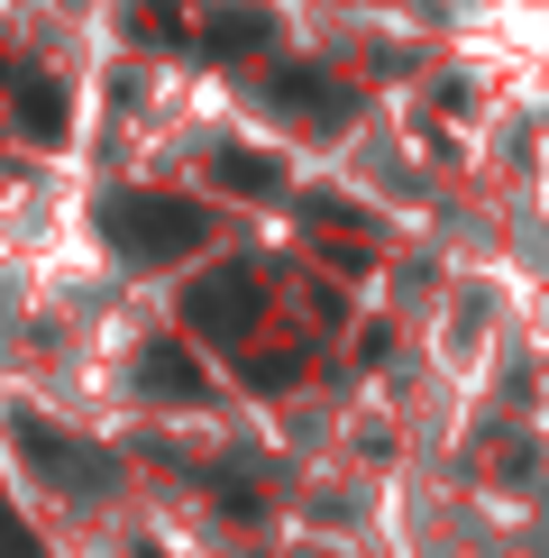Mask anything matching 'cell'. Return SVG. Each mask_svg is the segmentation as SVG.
Returning <instances> with one entry per match:
<instances>
[{
	"instance_id": "obj_1",
	"label": "cell",
	"mask_w": 549,
	"mask_h": 558,
	"mask_svg": "<svg viewBox=\"0 0 549 558\" xmlns=\"http://www.w3.org/2000/svg\"><path fill=\"white\" fill-rule=\"evenodd\" d=\"M101 229H110V247L129 266H156V257H183V247L211 239V211L202 202H174V193H110Z\"/></svg>"
},
{
	"instance_id": "obj_2",
	"label": "cell",
	"mask_w": 549,
	"mask_h": 558,
	"mask_svg": "<svg viewBox=\"0 0 549 558\" xmlns=\"http://www.w3.org/2000/svg\"><path fill=\"white\" fill-rule=\"evenodd\" d=\"M10 430H19V449L37 458V476H46V485H64V495H83V504H101V495H110V468H101V449H83V439L46 430L37 412H10Z\"/></svg>"
},
{
	"instance_id": "obj_3",
	"label": "cell",
	"mask_w": 549,
	"mask_h": 558,
	"mask_svg": "<svg viewBox=\"0 0 549 558\" xmlns=\"http://www.w3.org/2000/svg\"><path fill=\"white\" fill-rule=\"evenodd\" d=\"M247 320H257V266H220L183 293V330L193 339H239Z\"/></svg>"
},
{
	"instance_id": "obj_4",
	"label": "cell",
	"mask_w": 549,
	"mask_h": 558,
	"mask_svg": "<svg viewBox=\"0 0 549 558\" xmlns=\"http://www.w3.org/2000/svg\"><path fill=\"white\" fill-rule=\"evenodd\" d=\"M257 46H274L266 10H220L211 28H202V56H257Z\"/></svg>"
},
{
	"instance_id": "obj_5",
	"label": "cell",
	"mask_w": 549,
	"mask_h": 558,
	"mask_svg": "<svg viewBox=\"0 0 549 558\" xmlns=\"http://www.w3.org/2000/svg\"><path fill=\"white\" fill-rule=\"evenodd\" d=\"M147 385L156 393H166V403H193V393H202V357H193V348H147Z\"/></svg>"
},
{
	"instance_id": "obj_6",
	"label": "cell",
	"mask_w": 549,
	"mask_h": 558,
	"mask_svg": "<svg viewBox=\"0 0 549 558\" xmlns=\"http://www.w3.org/2000/svg\"><path fill=\"white\" fill-rule=\"evenodd\" d=\"M266 101H284V110H303V120H320V129L339 120V92L320 83V74H274V83H266Z\"/></svg>"
},
{
	"instance_id": "obj_7",
	"label": "cell",
	"mask_w": 549,
	"mask_h": 558,
	"mask_svg": "<svg viewBox=\"0 0 549 558\" xmlns=\"http://www.w3.org/2000/svg\"><path fill=\"white\" fill-rule=\"evenodd\" d=\"M19 120H28V137H64V92L56 83H19Z\"/></svg>"
},
{
	"instance_id": "obj_8",
	"label": "cell",
	"mask_w": 549,
	"mask_h": 558,
	"mask_svg": "<svg viewBox=\"0 0 549 558\" xmlns=\"http://www.w3.org/2000/svg\"><path fill=\"white\" fill-rule=\"evenodd\" d=\"M220 183H239V193H284V166H274V156L229 147V156H220Z\"/></svg>"
},
{
	"instance_id": "obj_9",
	"label": "cell",
	"mask_w": 549,
	"mask_h": 558,
	"mask_svg": "<svg viewBox=\"0 0 549 558\" xmlns=\"http://www.w3.org/2000/svg\"><path fill=\"white\" fill-rule=\"evenodd\" d=\"M0 558H37V541H28V531H19L10 513H0Z\"/></svg>"
}]
</instances>
